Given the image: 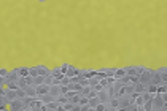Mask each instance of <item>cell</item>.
Returning a JSON list of instances; mask_svg holds the SVG:
<instances>
[{"label":"cell","mask_w":167,"mask_h":111,"mask_svg":"<svg viewBox=\"0 0 167 111\" xmlns=\"http://www.w3.org/2000/svg\"><path fill=\"white\" fill-rule=\"evenodd\" d=\"M167 110V94H153L151 97V111Z\"/></svg>","instance_id":"obj_1"},{"label":"cell","mask_w":167,"mask_h":111,"mask_svg":"<svg viewBox=\"0 0 167 111\" xmlns=\"http://www.w3.org/2000/svg\"><path fill=\"white\" fill-rule=\"evenodd\" d=\"M153 71L154 70H151V68H145L143 71H142L140 75H138V81L142 83V84H148V83H151V75H153Z\"/></svg>","instance_id":"obj_2"},{"label":"cell","mask_w":167,"mask_h":111,"mask_svg":"<svg viewBox=\"0 0 167 111\" xmlns=\"http://www.w3.org/2000/svg\"><path fill=\"white\" fill-rule=\"evenodd\" d=\"M132 97L130 95H127V94H124V95H121V97H118V103H119V108H118V111H126V108H127V105L132 102Z\"/></svg>","instance_id":"obj_3"},{"label":"cell","mask_w":167,"mask_h":111,"mask_svg":"<svg viewBox=\"0 0 167 111\" xmlns=\"http://www.w3.org/2000/svg\"><path fill=\"white\" fill-rule=\"evenodd\" d=\"M8 108H10L11 111H22V100L16 98V100L8 102Z\"/></svg>","instance_id":"obj_4"},{"label":"cell","mask_w":167,"mask_h":111,"mask_svg":"<svg viewBox=\"0 0 167 111\" xmlns=\"http://www.w3.org/2000/svg\"><path fill=\"white\" fill-rule=\"evenodd\" d=\"M5 78H7V83H8V81H18V79H19L18 68H13V70H10V71H8V75H7Z\"/></svg>","instance_id":"obj_5"},{"label":"cell","mask_w":167,"mask_h":111,"mask_svg":"<svg viewBox=\"0 0 167 111\" xmlns=\"http://www.w3.org/2000/svg\"><path fill=\"white\" fill-rule=\"evenodd\" d=\"M97 97H99V100L102 102V103H107L108 100H110V97H108V94H107L105 89H100L99 92H97Z\"/></svg>","instance_id":"obj_6"},{"label":"cell","mask_w":167,"mask_h":111,"mask_svg":"<svg viewBox=\"0 0 167 111\" xmlns=\"http://www.w3.org/2000/svg\"><path fill=\"white\" fill-rule=\"evenodd\" d=\"M37 70H38V75H41V76L51 75V68H48L46 65H37Z\"/></svg>","instance_id":"obj_7"},{"label":"cell","mask_w":167,"mask_h":111,"mask_svg":"<svg viewBox=\"0 0 167 111\" xmlns=\"http://www.w3.org/2000/svg\"><path fill=\"white\" fill-rule=\"evenodd\" d=\"M80 70H81V68H77V67L70 65V67H69V70L65 71V76H69V78L77 76V75H80Z\"/></svg>","instance_id":"obj_8"},{"label":"cell","mask_w":167,"mask_h":111,"mask_svg":"<svg viewBox=\"0 0 167 111\" xmlns=\"http://www.w3.org/2000/svg\"><path fill=\"white\" fill-rule=\"evenodd\" d=\"M26 91V97H35L37 95V89L35 86H26V87H22Z\"/></svg>","instance_id":"obj_9"},{"label":"cell","mask_w":167,"mask_h":111,"mask_svg":"<svg viewBox=\"0 0 167 111\" xmlns=\"http://www.w3.org/2000/svg\"><path fill=\"white\" fill-rule=\"evenodd\" d=\"M124 68H126V75H127V76H134V75H137V76H138V73H137V65L124 67Z\"/></svg>","instance_id":"obj_10"},{"label":"cell","mask_w":167,"mask_h":111,"mask_svg":"<svg viewBox=\"0 0 167 111\" xmlns=\"http://www.w3.org/2000/svg\"><path fill=\"white\" fill-rule=\"evenodd\" d=\"M51 76H53V78H56V79H62L64 73L61 71L59 67H57V68H51Z\"/></svg>","instance_id":"obj_11"},{"label":"cell","mask_w":167,"mask_h":111,"mask_svg":"<svg viewBox=\"0 0 167 111\" xmlns=\"http://www.w3.org/2000/svg\"><path fill=\"white\" fill-rule=\"evenodd\" d=\"M5 98H7V102H11V100H16V98H18V95H16V91H10V89H7Z\"/></svg>","instance_id":"obj_12"},{"label":"cell","mask_w":167,"mask_h":111,"mask_svg":"<svg viewBox=\"0 0 167 111\" xmlns=\"http://www.w3.org/2000/svg\"><path fill=\"white\" fill-rule=\"evenodd\" d=\"M49 94H51L54 98L57 95H61V94H62V92H61V86H51V87H49Z\"/></svg>","instance_id":"obj_13"},{"label":"cell","mask_w":167,"mask_h":111,"mask_svg":"<svg viewBox=\"0 0 167 111\" xmlns=\"http://www.w3.org/2000/svg\"><path fill=\"white\" fill-rule=\"evenodd\" d=\"M126 75V68L122 67V68H115V73H113V76L116 78V79H119V78H122Z\"/></svg>","instance_id":"obj_14"},{"label":"cell","mask_w":167,"mask_h":111,"mask_svg":"<svg viewBox=\"0 0 167 111\" xmlns=\"http://www.w3.org/2000/svg\"><path fill=\"white\" fill-rule=\"evenodd\" d=\"M145 91V84H142L140 81H137L135 84H134V92L135 94H142Z\"/></svg>","instance_id":"obj_15"},{"label":"cell","mask_w":167,"mask_h":111,"mask_svg":"<svg viewBox=\"0 0 167 111\" xmlns=\"http://www.w3.org/2000/svg\"><path fill=\"white\" fill-rule=\"evenodd\" d=\"M156 92L158 94H167V83H161L156 86Z\"/></svg>","instance_id":"obj_16"},{"label":"cell","mask_w":167,"mask_h":111,"mask_svg":"<svg viewBox=\"0 0 167 111\" xmlns=\"http://www.w3.org/2000/svg\"><path fill=\"white\" fill-rule=\"evenodd\" d=\"M18 73H19V78L29 76V67H19V68H18Z\"/></svg>","instance_id":"obj_17"},{"label":"cell","mask_w":167,"mask_h":111,"mask_svg":"<svg viewBox=\"0 0 167 111\" xmlns=\"http://www.w3.org/2000/svg\"><path fill=\"white\" fill-rule=\"evenodd\" d=\"M99 103H100V100H99V97H97V95H96V97H91V98H89V102H88V105L92 108V110H94V108H96Z\"/></svg>","instance_id":"obj_18"},{"label":"cell","mask_w":167,"mask_h":111,"mask_svg":"<svg viewBox=\"0 0 167 111\" xmlns=\"http://www.w3.org/2000/svg\"><path fill=\"white\" fill-rule=\"evenodd\" d=\"M5 89H10V91H18L19 86H18V83H16V81H8L7 84H5Z\"/></svg>","instance_id":"obj_19"},{"label":"cell","mask_w":167,"mask_h":111,"mask_svg":"<svg viewBox=\"0 0 167 111\" xmlns=\"http://www.w3.org/2000/svg\"><path fill=\"white\" fill-rule=\"evenodd\" d=\"M43 83H45V76H41V75H37V76H33V86L43 84Z\"/></svg>","instance_id":"obj_20"},{"label":"cell","mask_w":167,"mask_h":111,"mask_svg":"<svg viewBox=\"0 0 167 111\" xmlns=\"http://www.w3.org/2000/svg\"><path fill=\"white\" fill-rule=\"evenodd\" d=\"M16 95H18L19 100H24V98H26V91H24L22 87H19L18 91H16Z\"/></svg>","instance_id":"obj_21"},{"label":"cell","mask_w":167,"mask_h":111,"mask_svg":"<svg viewBox=\"0 0 167 111\" xmlns=\"http://www.w3.org/2000/svg\"><path fill=\"white\" fill-rule=\"evenodd\" d=\"M56 102H57V103H61V105H64L65 102H69V98H67V97L64 95V94H61V95L56 97Z\"/></svg>","instance_id":"obj_22"},{"label":"cell","mask_w":167,"mask_h":111,"mask_svg":"<svg viewBox=\"0 0 167 111\" xmlns=\"http://www.w3.org/2000/svg\"><path fill=\"white\" fill-rule=\"evenodd\" d=\"M80 95H81V94H80ZM89 102V98L86 95H81L80 97V100H78V105H80V106H83V105H86Z\"/></svg>","instance_id":"obj_23"},{"label":"cell","mask_w":167,"mask_h":111,"mask_svg":"<svg viewBox=\"0 0 167 111\" xmlns=\"http://www.w3.org/2000/svg\"><path fill=\"white\" fill-rule=\"evenodd\" d=\"M38 75V70H37V65L35 67H29V76H37Z\"/></svg>","instance_id":"obj_24"},{"label":"cell","mask_w":167,"mask_h":111,"mask_svg":"<svg viewBox=\"0 0 167 111\" xmlns=\"http://www.w3.org/2000/svg\"><path fill=\"white\" fill-rule=\"evenodd\" d=\"M88 81H89V86H91V87H94V86L99 83V79H97L96 76H91V78H88Z\"/></svg>","instance_id":"obj_25"},{"label":"cell","mask_w":167,"mask_h":111,"mask_svg":"<svg viewBox=\"0 0 167 111\" xmlns=\"http://www.w3.org/2000/svg\"><path fill=\"white\" fill-rule=\"evenodd\" d=\"M69 83H70V78L64 75V76H62V79H61V86H67Z\"/></svg>","instance_id":"obj_26"},{"label":"cell","mask_w":167,"mask_h":111,"mask_svg":"<svg viewBox=\"0 0 167 111\" xmlns=\"http://www.w3.org/2000/svg\"><path fill=\"white\" fill-rule=\"evenodd\" d=\"M80 97H81V95H80V92H78V94H75V95L72 97V98L69 100V102H72V103H75V105H77V103H78V100H80Z\"/></svg>","instance_id":"obj_27"},{"label":"cell","mask_w":167,"mask_h":111,"mask_svg":"<svg viewBox=\"0 0 167 111\" xmlns=\"http://www.w3.org/2000/svg\"><path fill=\"white\" fill-rule=\"evenodd\" d=\"M53 79H54V78H53L51 75H48V76H45V84L51 86V84H53Z\"/></svg>","instance_id":"obj_28"},{"label":"cell","mask_w":167,"mask_h":111,"mask_svg":"<svg viewBox=\"0 0 167 111\" xmlns=\"http://www.w3.org/2000/svg\"><path fill=\"white\" fill-rule=\"evenodd\" d=\"M69 67H70V63H62V65H61L59 68H61V71H62V73L65 75V71L69 70Z\"/></svg>","instance_id":"obj_29"},{"label":"cell","mask_w":167,"mask_h":111,"mask_svg":"<svg viewBox=\"0 0 167 111\" xmlns=\"http://www.w3.org/2000/svg\"><path fill=\"white\" fill-rule=\"evenodd\" d=\"M24 79H26V86H33V78L32 76H26Z\"/></svg>","instance_id":"obj_30"},{"label":"cell","mask_w":167,"mask_h":111,"mask_svg":"<svg viewBox=\"0 0 167 111\" xmlns=\"http://www.w3.org/2000/svg\"><path fill=\"white\" fill-rule=\"evenodd\" d=\"M137 81H138V76H137V75H134V76H129V83H130V84H135Z\"/></svg>","instance_id":"obj_31"},{"label":"cell","mask_w":167,"mask_h":111,"mask_svg":"<svg viewBox=\"0 0 167 111\" xmlns=\"http://www.w3.org/2000/svg\"><path fill=\"white\" fill-rule=\"evenodd\" d=\"M96 95H97V91L91 89V91H89V94H88V98H91V97H96Z\"/></svg>","instance_id":"obj_32"},{"label":"cell","mask_w":167,"mask_h":111,"mask_svg":"<svg viewBox=\"0 0 167 111\" xmlns=\"http://www.w3.org/2000/svg\"><path fill=\"white\" fill-rule=\"evenodd\" d=\"M8 71H10V70H7V68H0V76H7Z\"/></svg>","instance_id":"obj_33"},{"label":"cell","mask_w":167,"mask_h":111,"mask_svg":"<svg viewBox=\"0 0 167 111\" xmlns=\"http://www.w3.org/2000/svg\"><path fill=\"white\" fill-rule=\"evenodd\" d=\"M145 68H146V67H145V65H137V73H138V75H140V73H142V71H143V70H145Z\"/></svg>","instance_id":"obj_34"},{"label":"cell","mask_w":167,"mask_h":111,"mask_svg":"<svg viewBox=\"0 0 167 111\" xmlns=\"http://www.w3.org/2000/svg\"><path fill=\"white\" fill-rule=\"evenodd\" d=\"M7 84V78L5 76H0V86H5Z\"/></svg>","instance_id":"obj_35"},{"label":"cell","mask_w":167,"mask_h":111,"mask_svg":"<svg viewBox=\"0 0 167 111\" xmlns=\"http://www.w3.org/2000/svg\"><path fill=\"white\" fill-rule=\"evenodd\" d=\"M40 2H45V0H40Z\"/></svg>","instance_id":"obj_36"}]
</instances>
